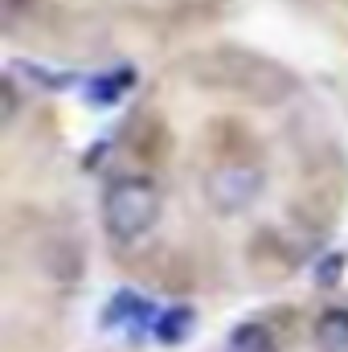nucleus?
Instances as JSON below:
<instances>
[{
  "label": "nucleus",
  "mask_w": 348,
  "mask_h": 352,
  "mask_svg": "<svg viewBox=\"0 0 348 352\" xmlns=\"http://www.w3.org/2000/svg\"><path fill=\"white\" fill-rule=\"evenodd\" d=\"M160 221V188L148 176H119L102 192V226L115 242L131 246Z\"/></svg>",
  "instance_id": "1"
},
{
  "label": "nucleus",
  "mask_w": 348,
  "mask_h": 352,
  "mask_svg": "<svg viewBox=\"0 0 348 352\" xmlns=\"http://www.w3.org/2000/svg\"><path fill=\"white\" fill-rule=\"evenodd\" d=\"M262 184H266V176H262L259 164L226 160V164H217L213 173L205 176V201L217 213H242V209H250L259 201Z\"/></svg>",
  "instance_id": "2"
},
{
  "label": "nucleus",
  "mask_w": 348,
  "mask_h": 352,
  "mask_svg": "<svg viewBox=\"0 0 348 352\" xmlns=\"http://www.w3.org/2000/svg\"><path fill=\"white\" fill-rule=\"evenodd\" d=\"M152 320V303L135 291H119L111 299V311H107V324H127V332H140L144 324Z\"/></svg>",
  "instance_id": "3"
},
{
  "label": "nucleus",
  "mask_w": 348,
  "mask_h": 352,
  "mask_svg": "<svg viewBox=\"0 0 348 352\" xmlns=\"http://www.w3.org/2000/svg\"><path fill=\"white\" fill-rule=\"evenodd\" d=\"M316 344L320 352H348V311L332 307L316 320Z\"/></svg>",
  "instance_id": "4"
},
{
  "label": "nucleus",
  "mask_w": 348,
  "mask_h": 352,
  "mask_svg": "<svg viewBox=\"0 0 348 352\" xmlns=\"http://www.w3.org/2000/svg\"><path fill=\"white\" fill-rule=\"evenodd\" d=\"M193 324H197L193 307H184V303L164 307V316H156V340L160 344H184L188 332H193Z\"/></svg>",
  "instance_id": "5"
},
{
  "label": "nucleus",
  "mask_w": 348,
  "mask_h": 352,
  "mask_svg": "<svg viewBox=\"0 0 348 352\" xmlns=\"http://www.w3.org/2000/svg\"><path fill=\"white\" fill-rule=\"evenodd\" d=\"M226 352H279V340L262 324H238L226 336Z\"/></svg>",
  "instance_id": "6"
},
{
  "label": "nucleus",
  "mask_w": 348,
  "mask_h": 352,
  "mask_svg": "<svg viewBox=\"0 0 348 352\" xmlns=\"http://www.w3.org/2000/svg\"><path fill=\"white\" fill-rule=\"evenodd\" d=\"M0 90H4V119H12V115H17V90H12V78H4Z\"/></svg>",
  "instance_id": "7"
},
{
  "label": "nucleus",
  "mask_w": 348,
  "mask_h": 352,
  "mask_svg": "<svg viewBox=\"0 0 348 352\" xmlns=\"http://www.w3.org/2000/svg\"><path fill=\"white\" fill-rule=\"evenodd\" d=\"M336 270H340V258L324 263V266H320V283H336Z\"/></svg>",
  "instance_id": "8"
}]
</instances>
